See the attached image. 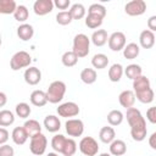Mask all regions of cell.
Segmentation results:
<instances>
[{
  "label": "cell",
  "instance_id": "cell-1",
  "mask_svg": "<svg viewBox=\"0 0 156 156\" xmlns=\"http://www.w3.org/2000/svg\"><path fill=\"white\" fill-rule=\"evenodd\" d=\"M126 118L130 127V135L133 140L143 141L146 138L147 129H146L145 118L143 117L141 112L135 107H130L126 112Z\"/></svg>",
  "mask_w": 156,
  "mask_h": 156
},
{
  "label": "cell",
  "instance_id": "cell-2",
  "mask_svg": "<svg viewBox=\"0 0 156 156\" xmlns=\"http://www.w3.org/2000/svg\"><path fill=\"white\" fill-rule=\"evenodd\" d=\"M66 89H67V87H66L65 82H62V80H55V82H52L49 85L48 90H46L48 101L50 104H57V102H60L63 99L65 94H66Z\"/></svg>",
  "mask_w": 156,
  "mask_h": 156
},
{
  "label": "cell",
  "instance_id": "cell-3",
  "mask_svg": "<svg viewBox=\"0 0 156 156\" xmlns=\"http://www.w3.org/2000/svg\"><path fill=\"white\" fill-rule=\"evenodd\" d=\"M72 51L79 57H85L88 56L89 51H90V39L88 38V35L83 34V33H79L74 37L73 39V48H72Z\"/></svg>",
  "mask_w": 156,
  "mask_h": 156
},
{
  "label": "cell",
  "instance_id": "cell-4",
  "mask_svg": "<svg viewBox=\"0 0 156 156\" xmlns=\"http://www.w3.org/2000/svg\"><path fill=\"white\" fill-rule=\"evenodd\" d=\"M32 62V57L27 51H17L10 60V67L12 71H18L24 67H29Z\"/></svg>",
  "mask_w": 156,
  "mask_h": 156
},
{
  "label": "cell",
  "instance_id": "cell-5",
  "mask_svg": "<svg viewBox=\"0 0 156 156\" xmlns=\"http://www.w3.org/2000/svg\"><path fill=\"white\" fill-rule=\"evenodd\" d=\"M48 146V139L43 133L35 134L30 138V143H29V150L33 155L35 156H41Z\"/></svg>",
  "mask_w": 156,
  "mask_h": 156
},
{
  "label": "cell",
  "instance_id": "cell-6",
  "mask_svg": "<svg viewBox=\"0 0 156 156\" xmlns=\"http://www.w3.org/2000/svg\"><path fill=\"white\" fill-rule=\"evenodd\" d=\"M79 151L85 156H96L99 152V144L93 136H84L79 141Z\"/></svg>",
  "mask_w": 156,
  "mask_h": 156
},
{
  "label": "cell",
  "instance_id": "cell-7",
  "mask_svg": "<svg viewBox=\"0 0 156 156\" xmlns=\"http://www.w3.org/2000/svg\"><path fill=\"white\" fill-rule=\"evenodd\" d=\"M65 128H66V133L72 136H80L84 132V123L82 119L79 118H69L66 123H65Z\"/></svg>",
  "mask_w": 156,
  "mask_h": 156
},
{
  "label": "cell",
  "instance_id": "cell-8",
  "mask_svg": "<svg viewBox=\"0 0 156 156\" xmlns=\"http://www.w3.org/2000/svg\"><path fill=\"white\" fill-rule=\"evenodd\" d=\"M108 48L112 51H121L126 48V43H127V38L124 35L123 32H113L110 37H108Z\"/></svg>",
  "mask_w": 156,
  "mask_h": 156
},
{
  "label": "cell",
  "instance_id": "cell-9",
  "mask_svg": "<svg viewBox=\"0 0 156 156\" xmlns=\"http://www.w3.org/2000/svg\"><path fill=\"white\" fill-rule=\"evenodd\" d=\"M56 111H57L58 116L68 118V117H76V116H78V113L80 112V108H79V106L76 102L67 101V102H63V104L58 105V107H57Z\"/></svg>",
  "mask_w": 156,
  "mask_h": 156
},
{
  "label": "cell",
  "instance_id": "cell-10",
  "mask_svg": "<svg viewBox=\"0 0 156 156\" xmlns=\"http://www.w3.org/2000/svg\"><path fill=\"white\" fill-rule=\"evenodd\" d=\"M146 11V2L144 0H132L126 4L124 12L128 16H140Z\"/></svg>",
  "mask_w": 156,
  "mask_h": 156
},
{
  "label": "cell",
  "instance_id": "cell-11",
  "mask_svg": "<svg viewBox=\"0 0 156 156\" xmlns=\"http://www.w3.org/2000/svg\"><path fill=\"white\" fill-rule=\"evenodd\" d=\"M54 6V1L51 0H37L33 4V10L34 13L38 16H45L52 11Z\"/></svg>",
  "mask_w": 156,
  "mask_h": 156
},
{
  "label": "cell",
  "instance_id": "cell-12",
  "mask_svg": "<svg viewBox=\"0 0 156 156\" xmlns=\"http://www.w3.org/2000/svg\"><path fill=\"white\" fill-rule=\"evenodd\" d=\"M24 82L29 85H37L41 80V72L37 67H28L23 74Z\"/></svg>",
  "mask_w": 156,
  "mask_h": 156
},
{
  "label": "cell",
  "instance_id": "cell-13",
  "mask_svg": "<svg viewBox=\"0 0 156 156\" xmlns=\"http://www.w3.org/2000/svg\"><path fill=\"white\" fill-rule=\"evenodd\" d=\"M156 43V38L154 32L149 29H144L139 35V44L143 49H151Z\"/></svg>",
  "mask_w": 156,
  "mask_h": 156
},
{
  "label": "cell",
  "instance_id": "cell-14",
  "mask_svg": "<svg viewBox=\"0 0 156 156\" xmlns=\"http://www.w3.org/2000/svg\"><path fill=\"white\" fill-rule=\"evenodd\" d=\"M135 94L133 90H123L119 95H118V101L121 104L122 107L124 108H130L134 106V102H135Z\"/></svg>",
  "mask_w": 156,
  "mask_h": 156
},
{
  "label": "cell",
  "instance_id": "cell-15",
  "mask_svg": "<svg viewBox=\"0 0 156 156\" xmlns=\"http://www.w3.org/2000/svg\"><path fill=\"white\" fill-rule=\"evenodd\" d=\"M29 100L32 102V105L37 106V107H43L46 105L48 101V96H46V91H43V90H34L32 91L30 96H29Z\"/></svg>",
  "mask_w": 156,
  "mask_h": 156
},
{
  "label": "cell",
  "instance_id": "cell-16",
  "mask_svg": "<svg viewBox=\"0 0 156 156\" xmlns=\"http://www.w3.org/2000/svg\"><path fill=\"white\" fill-rule=\"evenodd\" d=\"M44 127L48 132L50 133H56L60 130L61 128V121L58 117L54 116V115H48L44 118Z\"/></svg>",
  "mask_w": 156,
  "mask_h": 156
},
{
  "label": "cell",
  "instance_id": "cell-17",
  "mask_svg": "<svg viewBox=\"0 0 156 156\" xmlns=\"http://www.w3.org/2000/svg\"><path fill=\"white\" fill-rule=\"evenodd\" d=\"M28 133L26 132V129H24V127L22 126V127H16V128H13V130H12V133H11V138H12V140H13V143L16 144V145H23L26 141H27V139H28Z\"/></svg>",
  "mask_w": 156,
  "mask_h": 156
},
{
  "label": "cell",
  "instance_id": "cell-18",
  "mask_svg": "<svg viewBox=\"0 0 156 156\" xmlns=\"http://www.w3.org/2000/svg\"><path fill=\"white\" fill-rule=\"evenodd\" d=\"M17 35L21 40L23 41H27L29 39L33 38L34 35V29H33V26L28 24V23H22L17 27Z\"/></svg>",
  "mask_w": 156,
  "mask_h": 156
},
{
  "label": "cell",
  "instance_id": "cell-19",
  "mask_svg": "<svg viewBox=\"0 0 156 156\" xmlns=\"http://www.w3.org/2000/svg\"><path fill=\"white\" fill-rule=\"evenodd\" d=\"M99 138L104 144H111L116 139V132L111 126L102 127L99 132Z\"/></svg>",
  "mask_w": 156,
  "mask_h": 156
},
{
  "label": "cell",
  "instance_id": "cell-20",
  "mask_svg": "<svg viewBox=\"0 0 156 156\" xmlns=\"http://www.w3.org/2000/svg\"><path fill=\"white\" fill-rule=\"evenodd\" d=\"M127 152V144L121 139H115L110 144V154L113 156H123Z\"/></svg>",
  "mask_w": 156,
  "mask_h": 156
},
{
  "label": "cell",
  "instance_id": "cell-21",
  "mask_svg": "<svg viewBox=\"0 0 156 156\" xmlns=\"http://www.w3.org/2000/svg\"><path fill=\"white\" fill-rule=\"evenodd\" d=\"M91 43L95 46H104L107 41H108V37H107V32L105 29H96L90 38Z\"/></svg>",
  "mask_w": 156,
  "mask_h": 156
},
{
  "label": "cell",
  "instance_id": "cell-22",
  "mask_svg": "<svg viewBox=\"0 0 156 156\" xmlns=\"http://www.w3.org/2000/svg\"><path fill=\"white\" fill-rule=\"evenodd\" d=\"M124 73L123 66L121 63H113L110 68H108V79L113 83H117L121 80L122 76Z\"/></svg>",
  "mask_w": 156,
  "mask_h": 156
},
{
  "label": "cell",
  "instance_id": "cell-23",
  "mask_svg": "<svg viewBox=\"0 0 156 156\" xmlns=\"http://www.w3.org/2000/svg\"><path fill=\"white\" fill-rule=\"evenodd\" d=\"M149 88H151V87H150V80L146 76H140L133 80V91L134 93H139V91L146 90Z\"/></svg>",
  "mask_w": 156,
  "mask_h": 156
},
{
  "label": "cell",
  "instance_id": "cell-24",
  "mask_svg": "<svg viewBox=\"0 0 156 156\" xmlns=\"http://www.w3.org/2000/svg\"><path fill=\"white\" fill-rule=\"evenodd\" d=\"M23 127H24L26 132L28 133V135L30 138L33 135H35V134L41 133V126H40V123L37 119H28V121H26Z\"/></svg>",
  "mask_w": 156,
  "mask_h": 156
},
{
  "label": "cell",
  "instance_id": "cell-25",
  "mask_svg": "<svg viewBox=\"0 0 156 156\" xmlns=\"http://www.w3.org/2000/svg\"><path fill=\"white\" fill-rule=\"evenodd\" d=\"M139 52H140V48L136 43H129L123 49V56L127 60H133V58L138 57Z\"/></svg>",
  "mask_w": 156,
  "mask_h": 156
},
{
  "label": "cell",
  "instance_id": "cell-26",
  "mask_svg": "<svg viewBox=\"0 0 156 156\" xmlns=\"http://www.w3.org/2000/svg\"><path fill=\"white\" fill-rule=\"evenodd\" d=\"M124 73H126L127 78L134 80V79H136L138 77L143 76V68H141L139 65H136V63H130V65H128V66L124 68Z\"/></svg>",
  "mask_w": 156,
  "mask_h": 156
},
{
  "label": "cell",
  "instance_id": "cell-27",
  "mask_svg": "<svg viewBox=\"0 0 156 156\" xmlns=\"http://www.w3.org/2000/svg\"><path fill=\"white\" fill-rule=\"evenodd\" d=\"M123 119H124V115L119 110H111L107 113V122L112 127L119 126L123 122Z\"/></svg>",
  "mask_w": 156,
  "mask_h": 156
},
{
  "label": "cell",
  "instance_id": "cell-28",
  "mask_svg": "<svg viewBox=\"0 0 156 156\" xmlns=\"http://www.w3.org/2000/svg\"><path fill=\"white\" fill-rule=\"evenodd\" d=\"M66 140L67 138L62 134H55L51 139V147L54 149V151L58 152V154H62L63 151V147H65V144H66Z\"/></svg>",
  "mask_w": 156,
  "mask_h": 156
},
{
  "label": "cell",
  "instance_id": "cell-29",
  "mask_svg": "<svg viewBox=\"0 0 156 156\" xmlns=\"http://www.w3.org/2000/svg\"><path fill=\"white\" fill-rule=\"evenodd\" d=\"M91 65L94 68L104 69L108 65V57L105 54H95L91 58Z\"/></svg>",
  "mask_w": 156,
  "mask_h": 156
},
{
  "label": "cell",
  "instance_id": "cell-30",
  "mask_svg": "<svg viewBox=\"0 0 156 156\" xmlns=\"http://www.w3.org/2000/svg\"><path fill=\"white\" fill-rule=\"evenodd\" d=\"M80 79L85 84H93V83H95L96 79H98L96 71L94 68H84L80 72Z\"/></svg>",
  "mask_w": 156,
  "mask_h": 156
},
{
  "label": "cell",
  "instance_id": "cell-31",
  "mask_svg": "<svg viewBox=\"0 0 156 156\" xmlns=\"http://www.w3.org/2000/svg\"><path fill=\"white\" fill-rule=\"evenodd\" d=\"M134 94H135L136 100L140 101L141 104H150L155 99V93L151 88H149L146 90H143V91H139V93H134Z\"/></svg>",
  "mask_w": 156,
  "mask_h": 156
},
{
  "label": "cell",
  "instance_id": "cell-32",
  "mask_svg": "<svg viewBox=\"0 0 156 156\" xmlns=\"http://www.w3.org/2000/svg\"><path fill=\"white\" fill-rule=\"evenodd\" d=\"M16 9H17V4L15 0H0V13L13 15Z\"/></svg>",
  "mask_w": 156,
  "mask_h": 156
},
{
  "label": "cell",
  "instance_id": "cell-33",
  "mask_svg": "<svg viewBox=\"0 0 156 156\" xmlns=\"http://www.w3.org/2000/svg\"><path fill=\"white\" fill-rule=\"evenodd\" d=\"M78 58H79V57L71 50V51H66V52L62 55L61 62H62V65L66 66V67H73V66L77 65Z\"/></svg>",
  "mask_w": 156,
  "mask_h": 156
},
{
  "label": "cell",
  "instance_id": "cell-34",
  "mask_svg": "<svg viewBox=\"0 0 156 156\" xmlns=\"http://www.w3.org/2000/svg\"><path fill=\"white\" fill-rule=\"evenodd\" d=\"M85 12H87V10H85L84 5L83 4H79V2L73 4L71 6V9H69V13L72 15V18L73 20H82L85 16Z\"/></svg>",
  "mask_w": 156,
  "mask_h": 156
},
{
  "label": "cell",
  "instance_id": "cell-35",
  "mask_svg": "<svg viewBox=\"0 0 156 156\" xmlns=\"http://www.w3.org/2000/svg\"><path fill=\"white\" fill-rule=\"evenodd\" d=\"M15 122V115L10 110H1L0 111V126L7 127Z\"/></svg>",
  "mask_w": 156,
  "mask_h": 156
},
{
  "label": "cell",
  "instance_id": "cell-36",
  "mask_svg": "<svg viewBox=\"0 0 156 156\" xmlns=\"http://www.w3.org/2000/svg\"><path fill=\"white\" fill-rule=\"evenodd\" d=\"M102 21H104V18H101L96 15L88 13V16L85 17V26L90 29H95V28H99L102 24Z\"/></svg>",
  "mask_w": 156,
  "mask_h": 156
},
{
  "label": "cell",
  "instance_id": "cell-37",
  "mask_svg": "<svg viewBox=\"0 0 156 156\" xmlns=\"http://www.w3.org/2000/svg\"><path fill=\"white\" fill-rule=\"evenodd\" d=\"M30 112H32V110H30V107H29V105L27 102H20L15 107V113L20 118H27V117H29Z\"/></svg>",
  "mask_w": 156,
  "mask_h": 156
},
{
  "label": "cell",
  "instance_id": "cell-38",
  "mask_svg": "<svg viewBox=\"0 0 156 156\" xmlns=\"http://www.w3.org/2000/svg\"><path fill=\"white\" fill-rule=\"evenodd\" d=\"M28 16H29L28 9L24 5H18L13 13V17L17 22H26L28 20Z\"/></svg>",
  "mask_w": 156,
  "mask_h": 156
},
{
  "label": "cell",
  "instance_id": "cell-39",
  "mask_svg": "<svg viewBox=\"0 0 156 156\" xmlns=\"http://www.w3.org/2000/svg\"><path fill=\"white\" fill-rule=\"evenodd\" d=\"M76 151H77V143L74 141V139L67 138L63 151H62V155L63 156H73L76 154Z\"/></svg>",
  "mask_w": 156,
  "mask_h": 156
},
{
  "label": "cell",
  "instance_id": "cell-40",
  "mask_svg": "<svg viewBox=\"0 0 156 156\" xmlns=\"http://www.w3.org/2000/svg\"><path fill=\"white\" fill-rule=\"evenodd\" d=\"M88 13L90 15H96L101 18H105L106 16V7L101 4H91L88 9Z\"/></svg>",
  "mask_w": 156,
  "mask_h": 156
},
{
  "label": "cell",
  "instance_id": "cell-41",
  "mask_svg": "<svg viewBox=\"0 0 156 156\" xmlns=\"http://www.w3.org/2000/svg\"><path fill=\"white\" fill-rule=\"evenodd\" d=\"M73 21L72 15L69 13V11H60L56 15V22L61 26H67Z\"/></svg>",
  "mask_w": 156,
  "mask_h": 156
},
{
  "label": "cell",
  "instance_id": "cell-42",
  "mask_svg": "<svg viewBox=\"0 0 156 156\" xmlns=\"http://www.w3.org/2000/svg\"><path fill=\"white\" fill-rule=\"evenodd\" d=\"M15 150L10 145H0V156H13Z\"/></svg>",
  "mask_w": 156,
  "mask_h": 156
},
{
  "label": "cell",
  "instance_id": "cell-43",
  "mask_svg": "<svg viewBox=\"0 0 156 156\" xmlns=\"http://www.w3.org/2000/svg\"><path fill=\"white\" fill-rule=\"evenodd\" d=\"M146 118L149 122L156 124V106L149 107V110L146 111Z\"/></svg>",
  "mask_w": 156,
  "mask_h": 156
},
{
  "label": "cell",
  "instance_id": "cell-44",
  "mask_svg": "<svg viewBox=\"0 0 156 156\" xmlns=\"http://www.w3.org/2000/svg\"><path fill=\"white\" fill-rule=\"evenodd\" d=\"M54 5L58 9V10H66V9H68V6L71 5V1L69 0H55L54 1Z\"/></svg>",
  "mask_w": 156,
  "mask_h": 156
},
{
  "label": "cell",
  "instance_id": "cell-45",
  "mask_svg": "<svg viewBox=\"0 0 156 156\" xmlns=\"http://www.w3.org/2000/svg\"><path fill=\"white\" fill-rule=\"evenodd\" d=\"M9 136H10V133L6 130L5 127H1L0 128V145H5V143L9 140Z\"/></svg>",
  "mask_w": 156,
  "mask_h": 156
},
{
  "label": "cell",
  "instance_id": "cell-46",
  "mask_svg": "<svg viewBox=\"0 0 156 156\" xmlns=\"http://www.w3.org/2000/svg\"><path fill=\"white\" fill-rule=\"evenodd\" d=\"M147 28L151 32H156V15L149 17V20H147Z\"/></svg>",
  "mask_w": 156,
  "mask_h": 156
},
{
  "label": "cell",
  "instance_id": "cell-47",
  "mask_svg": "<svg viewBox=\"0 0 156 156\" xmlns=\"http://www.w3.org/2000/svg\"><path fill=\"white\" fill-rule=\"evenodd\" d=\"M149 145L151 149L156 150V132H154L150 136H149Z\"/></svg>",
  "mask_w": 156,
  "mask_h": 156
},
{
  "label": "cell",
  "instance_id": "cell-48",
  "mask_svg": "<svg viewBox=\"0 0 156 156\" xmlns=\"http://www.w3.org/2000/svg\"><path fill=\"white\" fill-rule=\"evenodd\" d=\"M6 94L4 93V91H1L0 93V107H4L5 106V104H6Z\"/></svg>",
  "mask_w": 156,
  "mask_h": 156
},
{
  "label": "cell",
  "instance_id": "cell-49",
  "mask_svg": "<svg viewBox=\"0 0 156 156\" xmlns=\"http://www.w3.org/2000/svg\"><path fill=\"white\" fill-rule=\"evenodd\" d=\"M46 156H58V154H56V152H49Z\"/></svg>",
  "mask_w": 156,
  "mask_h": 156
},
{
  "label": "cell",
  "instance_id": "cell-50",
  "mask_svg": "<svg viewBox=\"0 0 156 156\" xmlns=\"http://www.w3.org/2000/svg\"><path fill=\"white\" fill-rule=\"evenodd\" d=\"M99 156H111V154H107V152H104V154H100Z\"/></svg>",
  "mask_w": 156,
  "mask_h": 156
}]
</instances>
